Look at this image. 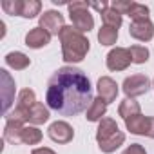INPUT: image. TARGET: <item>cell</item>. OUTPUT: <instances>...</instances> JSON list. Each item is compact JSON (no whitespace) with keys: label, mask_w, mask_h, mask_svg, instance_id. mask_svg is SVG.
<instances>
[{"label":"cell","mask_w":154,"mask_h":154,"mask_svg":"<svg viewBox=\"0 0 154 154\" xmlns=\"http://www.w3.org/2000/svg\"><path fill=\"white\" fill-rule=\"evenodd\" d=\"M40 27L45 29L51 36L53 35H60L62 29L65 27V20H63V17L58 11L49 9V11H44L40 15Z\"/></svg>","instance_id":"7"},{"label":"cell","mask_w":154,"mask_h":154,"mask_svg":"<svg viewBox=\"0 0 154 154\" xmlns=\"http://www.w3.org/2000/svg\"><path fill=\"white\" fill-rule=\"evenodd\" d=\"M47 136H49L54 143H69V141H72V138H74V131H72V127H71L67 122L58 120V122H53V123L49 125Z\"/></svg>","instance_id":"9"},{"label":"cell","mask_w":154,"mask_h":154,"mask_svg":"<svg viewBox=\"0 0 154 154\" xmlns=\"http://www.w3.org/2000/svg\"><path fill=\"white\" fill-rule=\"evenodd\" d=\"M6 63H8L11 69H15V71H24V69L29 67L31 60H29L27 54H24V53H20V51H13V53H8V54H6Z\"/></svg>","instance_id":"17"},{"label":"cell","mask_w":154,"mask_h":154,"mask_svg":"<svg viewBox=\"0 0 154 154\" xmlns=\"http://www.w3.org/2000/svg\"><path fill=\"white\" fill-rule=\"evenodd\" d=\"M122 89H123L127 98L134 100L136 96H141V94H145L150 89V80L145 74H140V72L138 74H131V76H127V78L123 80Z\"/></svg>","instance_id":"5"},{"label":"cell","mask_w":154,"mask_h":154,"mask_svg":"<svg viewBox=\"0 0 154 154\" xmlns=\"http://www.w3.org/2000/svg\"><path fill=\"white\" fill-rule=\"evenodd\" d=\"M129 35L140 42H149L154 36V24L150 20H141V22H132L129 26Z\"/></svg>","instance_id":"12"},{"label":"cell","mask_w":154,"mask_h":154,"mask_svg":"<svg viewBox=\"0 0 154 154\" xmlns=\"http://www.w3.org/2000/svg\"><path fill=\"white\" fill-rule=\"evenodd\" d=\"M96 91H98V96L105 102V103H111L116 100L120 89H118V84L111 78V76H102L96 84Z\"/></svg>","instance_id":"11"},{"label":"cell","mask_w":154,"mask_h":154,"mask_svg":"<svg viewBox=\"0 0 154 154\" xmlns=\"http://www.w3.org/2000/svg\"><path fill=\"white\" fill-rule=\"evenodd\" d=\"M118 40V29L109 27V26H102L98 31V42L100 45H114Z\"/></svg>","instance_id":"23"},{"label":"cell","mask_w":154,"mask_h":154,"mask_svg":"<svg viewBox=\"0 0 154 154\" xmlns=\"http://www.w3.org/2000/svg\"><path fill=\"white\" fill-rule=\"evenodd\" d=\"M60 42H62V58L65 63H78L82 62L89 49H91V42L89 38L80 33V31H76L72 26H65L62 29V33L58 35Z\"/></svg>","instance_id":"2"},{"label":"cell","mask_w":154,"mask_h":154,"mask_svg":"<svg viewBox=\"0 0 154 154\" xmlns=\"http://www.w3.org/2000/svg\"><path fill=\"white\" fill-rule=\"evenodd\" d=\"M20 6H22V0H4L2 2V9L13 17H20Z\"/></svg>","instance_id":"25"},{"label":"cell","mask_w":154,"mask_h":154,"mask_svg":"<svg viewBox=\"0 0 154 154\" xmlns=\"http://www.w3.org/2000/svg\"><path fill=\"white\" fill-rule=\"evenodd\" d=\"M40 9H42V2H38V0H22L20 17H24V18H35L36 15H40Z\"/></svg>","instance_id":"22"},{"label":"cell","mask_w":154,"mask_h":154,"mask_svg":"<svg viewBox=\"0 0 154 154\" xmlns=\"http://www.w3.org/2000/svg\"><path fill=\"white\" fill-rule=\"evenodd\" d=\"M49 42H51V35H49L45 29H42L40 26L29 29V33L26 35V45L31 47V49H42V47H45Z\"/></svg>","instance_id":"13"},{"label":"cell","mask_w":154,"mask_h":154,"mask_svg":"<svg viewBox=\"0 0 154 154\" xmlns=\"http://www.w3.org/2000/svg\"><path fill=\"white\" fill-rule=\"evenodd\" d=\"M93 85L89 76L72 65H63L47 82L45 103L62 116H76L93 103Z\"/></svg>","instance_id":"1"},{"label":"cell","mask_w":154,"mask_h":154,"mask_svg":"<svg viewBox=\"0 0 154 154\" xmlns=\"http://www.w3.org/2000/svg\"><path fill=\"white\" fill-rule=\"evenodd\" d=\"M31 154H56V152L53 149H49V147H40V149H33Z\"/></svg>","instance_id":"28"},{"label":"cell","mask_w":154,"mask_h":154,"mask_svg":"<svg viewBox=\"0 0 154 154\" xmlns=\"http://www.w3.org/2000/svg\"><path fill=\"white\" fill-rule=\"evenodd\" d=\"M152 87H154V80H152Z\"/></svg>","instance_id":"30"},{"label":"cell","mask_w":154,"mask_h":154,"mask_svg":"<svg viewBox=\"0 0 154 154\" xmlns=\"http://www.w3.org/2000/svg\"><path fill=\"white\" fill-rule=\"evenodd\" d=\"M149 8L145 4H140V2H131L129 6V11L127 15L132 18V22H141V20H149Z\"/></svg>","instance_id":"20"},{"label":"cell","mask_w":154,"mask_h":154,"mask_svg":"<svg viewBox=\"0 0 154 154\" xmlns=\"http://www.w3.org/2000/svg\"><path fill=\"white\" fill-rule=\"evenodd\" d=\"M149 138H154V116L149 118V132H147Z\"/></svg>","instance_id":"29"},{"label":"cell","mask_w":154,"mask_h":154,"mask_svg":"<svg viewBox=\"0 0 154 154\" xmlns=\"http://www.w3.org/2000/svg\"><path fill=\"white\" fill-rule=\"evenodd\" d=\"M35 103H36V94H35V91H33V89H22V91L18 93L17 107H15V111H13L11 114L22 118V120L26 122V116H27L29 109H31ZM26 123H27V122H26Z\"/></svg>","instance_id":"10"},{"label":"cell","mask_w":154,"mask_h":154,"mask_svg":"<svg viewBox=\"0 0 154 154\" xmlns=\"http://www.w3.org/2000/svg\"><path fill=\"white\" fill-rule=\"evenodd\" d=\"M96 141H98V147L103 154H111L114 152L116 149H120L125 141V134L120 131L118 123L112 120V118H103L100 123H98V129H96Z\"/></svg>","instance_id":"3"},{"label":"cell","mask_w":154,"mask_h":154,"mask_svg":"<svg viewBox=\"0 0 154 154\" xmlns=\"http://www.w3.org/2000/svg\"><path fill=\"white\" fill-rule=\"evenodd\" d=\"M102 22H103V26H109V27L118 29L122 26V22H123V15L120 11H116L114 8H109V9H105L102 13Z\"/></svg>","instance_id":"21"},{"label":"cell","mask_w":154,"mask_h":154,"mask_svg":"<svg viewBox=\"0 0 154 154\" xmlns=\"http://www.w3.org/2000/svg\"><path fill=\"white\" fill-rule=\"evenodd\" d=\"M131 62H132V58H131V53L127 47H114L109 51V54L105 58L109 71H125L131 65Z\"/></svg>","instance_id":"6"},{"label":"cell","mask_w":154,"mask_h":154,"mask_svg":"<svg viewBox=\"0 0 154 154\" xmlns=\"http://www.w3.org/2000/svg\"><path fill=\"white\" fill-rule=\"evenodd\" d=\"M118 114H120L123 120H129V118H132V116L141 114V107H140V103H138L136 100L125 98V100L120 103V107H118Z\"/></svg>","instance_id":"18"},{"label":"cell","mask_w":154,"mask_h":154,"mask_svg":"<svg viewBox=\"0 0 154 154\" xmlns=\"http://www.w3.org/2000/svg\"><path fill=\"white\" fill-rule=\"evenodd\" d=\"M89 8H93V9H96L100 15L105 11V9H109L111 8V4L107 2V0H102V2H89Z\"/></svg>","instance_id":"27"},{"label":"cell","mask_w":154,"mask_h":154,"mask_svg":"<svg viewBox=\"0 0 154 154\" xmlns=\"http://www.w3.org/2000/svg\"><path fill=\"white\" fill-rule=\"evenodd\" d=\"M129 53H131V58H132V63H145L150 56L149 49L145 45H131L129 47Z\"/></svg>","instance_id":"24"},{"label":"cell","mask_w":154,"mask_h":154,"mask_svg":"<svg viewBox=\"0 0 154 154\" xmlns=\"http://www.w3.org/2000/svg\"><path fill=\"white\" fill-rule=\"evenodd\" d=\"M49 109L44 105V103H40V102H36L31 109H29V112H27V116H26V122L27 123H31V125H42V123H45L47 120H49Z\"/></svg>","instance_id":"15"},{"label":"cell","mask_w":154,"mask_h":154,"mask_svg":"<svg viewBox=\"0 0 154 154\" xmlns=\"http://www.w3.org/2000/svg\"><path fill=\"white\" fill-rule=\"evenodd\" d=\"M122 154H147V150H145V147L140 145V143H131Z\"/></svg>","instance_id":"26"},{"label":"cell","mask_w":154,"mask_h":154,"mask_svg":"<svg viewBox=\"0 0 154 154\" xmlns=\"http://www.w3.org/2000/svg\"><path fill=\"white\" fill-rule=\"evenodd\" d=\"M69 9V18L72 22V27L80 33H89L94 27V18L89 13V2L84 0H74V2L67 4Z\"/></svg>","instance_id":"4"},{"label":"cell","mask_w":154,"mask_h":154,"mask_svg":"<svg viewBox=\"0 0 154 154\" xmlns=\"http://www.w3.org/2000/svg\"><path fill=\"white\" fill-rule=\"evenodd\" d=\"M149 118L150 116H143V114H138V116H132L129 120H125V127L131 134H136V136H147L149 132Z\"/></svg>","instance_id":"14"},{"label":"cell","mask_w":154,"mask_h":154,"mask_svg":"<svg viewBox=\"0 0 154 154\" xmlns=\"http://www.w3.org/2000/svg\"><path fill=\"white\" fill-rule=\"evenodd\" d=\"M105 114H107V103L100 96H96L93 100V103L89 105V109L85 111V118H87V122H98L100 123L105 118Z\"/></svg>","instance_id":"16"},{"label":"cell","mask_w":154,"mask_h":154,"mask_svg":"<svg viewBox=\"0 0 154 154\" xmlns=\"http://www.w3.org/2000/svg\"><path fill=\"white\" fill-rule=\"evenodd\" d=\"M26 127V122L11 112L6 114V127H4V140L13 143V145H18L20 143V134H22V129Z\"/></svg>","instance_id":"8"},{"label":"cell","mask_w":154,"mask_h":154,"mask_svg":"<svg viewBox=\"0 0 154 154\" xmlns=\"http://www.w3.org/2000/svg\"><path fill=\"white\" fill-rule=\"evenodd\" d=\"M42 138H44V134H42V131L38 127L26 125L22 129V134H20V143H24V145H36V143L42 141Z\"/></svg>","instance_id":"19"}]
</instances>
